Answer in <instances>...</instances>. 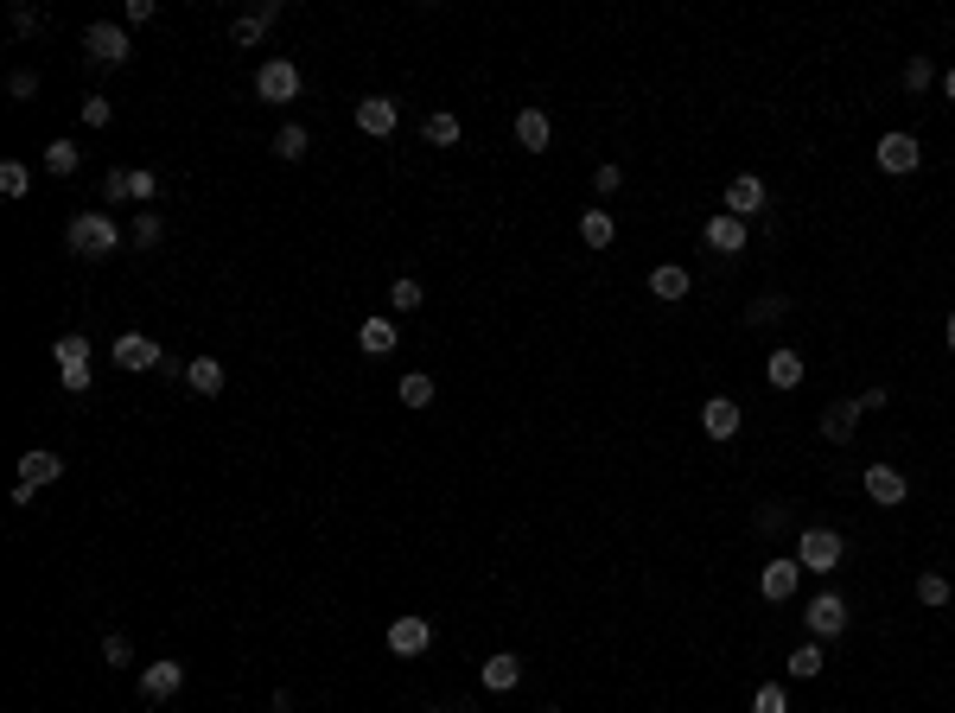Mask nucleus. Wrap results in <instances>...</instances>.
Here are the masks:
<instances>
[{
    "instance_id": "a19ab883",
    "label": "nucleus",
    "mask_w": 955,
    "mask_h": 713,
    "mask_svg": "<svg viewBox=\"0 0 955 713\" xmlns=\"http://www.w3.org/2000/svg\"><path fill=\"white\" fill-rule=\"evenodd\" d=\"M102 198H109V204H121V198H134L128 172H109V179H102Z\"/></svg>"
},
{
    "instance_id": "f03ea898",
    "label": "nucleus",
    "mask_w": 955,
    "mask_h": 713,
    "mask_svg": "<svg viewBox=\"0 0 955 713\" xmlns=\"http://www.w3.org/2000/svg\"><path fill=\"white\" fill-rule=\"evenodd\" d=\"M841 535L835 529H803V542H796V567H809V573H835L841 567Z\"/></svg>"
},
{
    "instance_id": "cd10ccee",
    "label": "nucleus",
    "mask_w": 955,
    "mask_h": 713,
    "mask_svg": "<svg viewBox=\"0 0 955 713\" xmlns=\"http://www.w3.org/2000/svg\"><path fill=\"white\" fill-rule=\"evenodd\" d=\"M77 160H83V153H77L71 141H51V147H45V172H51V179H71Z\"/></svg>"
},
{
    "instance_id": "c03bdc74",
    "label": "nucleus",
    "mask_w": 955,
    "mask_h": 713,
    "mask_svg": "<svg viewBox=\"0 0 955 713\" xmlns=\"http://www.w3.org/2000/svg\"><path fill=\"white\" fill-rule=\"evenodd\" d=\"M7 90H13V96H32V90H39V77H32V71H13Z\"/></svg>"
},
{
    "instance_id": "20e7f679",
    "label": "nucleus",
    "mask_w": 955,
    "mask_h": 713,
    "mask_svg": "<svg viewBox=\"0 0 955 713\" xmlns=\"http://www.w3.org/2000/svg\"><path fill=\"white\" fill-rule=\"evenodd\" d=\"M255 96H262V102H293V96H300V71H293V58H268L262 71H255Z\"/></svg>"
},
{
    "instance_id": "9b49d317",
    "label": "nucleus",
    "mask_w": 955,
    "mask_h": 713,
    "mask_svg": "<svg viewBox=\"0 0 955 713\" xmlns=\"http://www.w3.org/2000/svg\"><path fill=\"white\" fill-rule=\"evenodd\" d=\"M726 211H733L739 223H745V217H758V211H764V179H752V172H739V179L726 185Z\"/></svg>"
},
{
    "instance_id": "1a4fd4ad",
    "label": "nucleus",
    "mask_w": 955,
    "mask_h": 713,
    "mask_svg": "<svg viewBox=\"0 0 955 713\" xmlns=\"http://www.w3.org/2000/svg\"><path fill=\"white\" fill-rule=\"evenodd\" d=\"M179 682H185V663H172V656H160V663L141 669V694H147V701H172Z\"/></svg>"
},
{
    "instance_id": "4468645a",
    "label": "nucleus",
    "mask_w": 955,
    "mask_h": 713,
    "mask_svg": "<svg viewBox=\"0 0 955 713\" xmlns=\"http://www.w3.org/2000/svg\"><path fill=\"white\" fill-rule=\"evenodd\" d=\"M701 427H707V440H733L739 433V402H726V395L701 402Z\"/></svg>"
},
{
    "instance_id": "dca6fc26",
    "label": "nucleus",
    "mask_w": 955,
    "mask_h": 713,
    "mask_svg": "<svg viewBox=\"0 0 955 713\" xmlns=\"http://www.w3.org/2000/svg\"><path fill=\"white\" fill-rule=\"evenodd\" d=\"M796 580H803V567H796V561H771V567H764V580H758V593L764 599H790Z\"/></svg>"
},
{
    "instance_id": "c85d7f7f",
    "label": "nucleus",
    "mask_w": 955,
    "mask_h": 713,
    "mask_svg": "<svg viewBox=\"0 0 955 713\" xmlns=\"http://www.w3.org/2000/svg\"><path fill=\"white\" fill-rule=\"evenodd\" d=\"M822 663H828V656H822V643H803V650H790V663H784V669L796 675V682H809V675H822Z\"/></svg>"
},
{
    "instance_id": "2f4dec72",
    "label": "nucleus",
    "mask_w": 955,
    "mask_h": 713,
    "mask_svg": "<svg viewBox=\"0 0 955 713\" xmlns=\"http://www.w3.org/2000/svg\"><path fill=\"white\" fill-rule=\"evenodd\" d=\"M26 185H32V172H26L20 160H7V166H0V191H7V198H26Z\"/></svg>"
},
{
    "instance_id": "ea45409f",
    "label": "nucleus",
    "mask_w": 955,
    "mask_h": 713,
    "mask_svg": "<svg viewBox=\"0 0 955 713\" xmlns=\"http://www.w3.org/2000/svg\"><path fill=\"white\" fill-rule=\"evenodd\" d=\"M618 185H624V172H618L612 160H605V166L593 172V191H599V198H612V191H618Z\"/></svg>"
},
{
    "instance_id": "7ed1b4c3",
    "label": "nucleus",
    "mask_w": 955,
    "mask_h": 713,
    "mask_svg": "<svg viewBox=\"0 0 955 713\" xmlns=\"http://www.w3.org/2000/svg\"><path fill=\"white\" fill-rule=\"evenodd\" d=\"M51 357H58V376H64V389H71V395H83V389H90V338L64 332Z\"/></svg>"
},
{
    "instance_id": "8fccbe9b",
    "label": "nucleus",
    "mask_w": 955,
    "mask_h": 713,
    "mask_svg": "<svg viewBox=\"0 0 955 713\" xmlns=\"http://www.w3.org/2000/svg\"><path fill=\"white\" fill-rule=\"evenodd\" d=\"M542 713H561V707H542Z\"/></svg>"
},
{
    "instance_id": "4c0bfd02",
    "label": "nucleus",
    "mask_w": 955,
    "mask_h": 713,
    "mask_svg": "<svg viewBox=\"0 0 955 713\" xmlns=\"http://www.w3.org/2000/svg\"><path fill=\"white\" fill-rule=\"evenodd\" d=\"M752 713H790L784 688H758V694H752Z\"/></svg>"
},
{
    "instance_id": "58836bf2",
    "label": "nucleus",
    "mask_w": 955,
    "mask_h": 713,
    "mask_svg": "<svg viewBox=\"0 0 955 713\" xmlns=\"http://www.w3.org/2000/svg\"><path fill=\"white\" fill-rule=\"evenodd\" d=\"M102 663L128 669V663H134V643H128V637H109V643H102Z\"/></svg>"
},
{
    "instance_id": "e433bc0d",
    "label": "nucleus",
    "mask_w": 955,
    "mask_h": 713,
    "mask_svg": "<svg viewBox=\"0 0 955 713\" xmlns=\"http://www.w3.org/2000/svg\"><path fill=\"white\" fill-rule=\"evenodd\" d=\"M930 58H905V90H930Z\"/></svg>"
},
{
    "instance_id": "aec40b11",
    "label": "nucleus",
    "mask_w": 955,
    "mask_h": 713,
    "mask_svg": "<svg viewBox=\"0 0 955 713\" xmlns=\"http://www.w3.org/2000/svg\"><path fill=\"white\" fill-rule=\"evenodd\" d=\"M185 389H191V395H223V363H217V357H191Z\"/></svg>"
},
{
    "instance_id": "ddd939ff",
    "label": "nucleus",
    "mask_w": 955,
    "mask_h": 713,
    "mask_svg": "<svg viewBox=\"0 0 955 713\" xmlns=\"http://www.w3.org/2000/svg\"><path fill=\"white\" fill-rule=\"evenodd\" d=\"M917 160H924V147H917L911 134H885L879 141V166L885 172H917Z\"/></svg>"
},
{
    "instance_id": "f8f14e48",
    "label": "nucleus",
    "mask_w": 955,
    "mask_h": 713,
    "mask_svg": "<svg viewBox=\"0 0 955 713\" xmlns=\"http://www.w3.org/2000/svg\"><path fill=\"white\" fill-rule=\"evenodd\" d=\"M115 363L121 370H153V363H160V344L141 338V332H121L115 338Z\"/></svg>"
},
{
    "instance_id": "bb28decb",
    "label": "nucleus",
    "mask_w": 955,
    "mask_h": 713,
    "mask_svg": "<svg viewBox=\"0 0 955 713\" xmlns=\"http://www.w3.org/2000/svg\"><path fill=\"white\" fill-rule=\"evenodd\" d=\"M421 134H427L433 147H459V134H465V128H459V115H453V109H440V115H427V128H421Z\"/></svg>"
},
{
    "instance_id": "79ce46f5",
    "label": "nucleus",
    "mask_w": 955,
    "mask_h": 713,
    "mask_svg": "<svg viewBox=\"0 0 955 713\" xmlns=\"http://www.w3.org/2000/svg\"><path fill=\"white\" fill-rule=\"evenodd\" d=\"M83 121L102 128V121H109V96H83Z\"/></svg>"
},
{
    "instance_id": "a211bd4d",
    "label": "nucleus",
    "mask_w": 955,
    "mask_h": 713,
    "mask_svg": "<svg viewBox=\"0 0 955 713\" xmlns=\"http://www.w3.org/2000/svg\"><path fill=\"white\" fill-rule=\"evenodd\" d=\"M478 682L491 688V694H510L516 682H523V663H516V656H491V663L478 669Z\"/></svg>"
},
{
    "instance_id": "b1692460",
    "label": "nucleus",
    "mask_w": 955,
    "mask_h": 713,
    "mask_svg": "<svg viewBox=\"0 0 955 713\" xmlns=\"http://www.w3.org/2000/svg\"><path fill=\"white\" fill-rule=\"evenodd\" d=\"M650 293L656 300H688V268H675V262L650 268Z\"/></svg>"
},
{
    "instance_id": "9d476101",
    "label": "nucleus",
    "mask_w": 955,
    "mask_h": 713,
    "mask_svg": "<svg viewBox=\"0 0 955 713\" xmlns=\"http://www.w3.org/2000/svg\"><path fill=\"white\" fill-rule=\"evenodd\" d=\"M395 121H402L395 96H363V102H357V128H363V134H395Z\"/></svg>"
},
{
    "instance_id": "f704fd0d",
    "label": "nucleus",
    "mask_w": 955,
    "mask_h": 713,
    "mask_svg": "<svg viewBox=\"0 0 955 713\" xmlns=\"http://www.w3.org/2000/svg\"><path fill=\"white\" fill-rule=\"evenodd\" d=\"M917 599H924V605H949V580H943V573H924V580H917Z\"/></svg>"
},
{
    "instance_id": "37998d69",
    "label": "nucleus",
    "mask_w": 955,
    "mask_h": 713,
    "mask_svg": "<svg viewBox=\"0 0 955 713\" xmlns=\"http://www.w3.org/2000/svg\"><path fill=\"white\" fill-rule=\"evenodd\" d=\"M121 20H128V26H147V20H153V0H128V7H121Z\"/></svg>"
},
{
    "instance_id": "6ab92c4d",
    "label": "nucleus",
    "mask_w": 955,
    "mask_h": 713,
    "mask_svg": "<svg viewBox=\"0 0 955 713\" xmlns=\"http://www.w3.org/2000/svg\"><path fill=\"white\" fill-rule=\"evenodd\" d=\"M51 478H64V459H58V452H26V459H20V484L39 491V484H51Z\"/></svg>"
},
{
    "instance_id": "4be33fe9",
    "label": "nucleus",
    "mask_w": 955,
    "mask_h": 713,
    "mask_svg": "<svg viewBox=\"0 0 955 713\" xmlns=\"http://www.w3.org/2000/svg\"><path fill=\"white\" fill-rule=\"evenodd\" d=\"M764 376H771V389H803V357H796V351H771Z\"/></svg>"
},
{
    "instance_id": "de8ad7c7",
    "label": "nucleus",
    "mask_w": 955,
    "mask_h": 713,
    "mask_svg": "<svg viewBox=\"0 0 955 713\" xmlns=\"http://www.w3.org/2000/svg\"><path fill=\"white\" fill-rule=\"evenodd\" d=\"M943 96H949V102H955V64H949V77H943Z\"/></svg>"
},
{
    "instance_id": "393cba45",
    "label": "nucleus",
    "mask_w": 955,
    "mask_h": 713,
    "mask_svg": "<svg viewBox=\"0 0 955 713\" xmlns=\"http://www.w3.org/2000/svg\"><path fill=\"white\" fill-rule=\"evenodd\" d=\"M854 427H860V402H835L822 414V433L828 440H854Z\"/></svg>"
},
{
    "instance_id": "f257e3e1",
    "label": "nucleus",
    "mask_w": 955,
    "mask_h": 713,
    "mask_svg": "<svg viewBox=\"0 0 955 713\" xmlns=\"http://www.w3.org/2000/svg\"><path fill=\"white\" fill-rule=\"evenodd\" d=\"M71 255H90V262H102V255H115V242H121V230H115V217H102V211H83V217H71Z\"/></svg>"
},
{
    "instance_id": "7c9ffc66",
    "label": "nucleus",
    "mask_w": 955,
    "mask_h": 713,
    "mask_svg": "<svg viewBox=\"0 0 955 713\" xmlns=\"http://www.w3.org/2000/svg\"><path fill=\"white\" fill-rule=\"evenodd\" d=\"M433 402V376H402V408H427Z\"/></svg>"
},
{
    "instance_id": "6e6552de",
    "label": "nucleus",
    "mask_w": 955,
    "mask_h": 713,
    "mask_svg": "<svg viewBox=\"0 0 955 713\" xmlns=\"http://www.w3.org/2000/svg\"><path fill=\"white\" fill-rule=\"evenodd\" d=\"M701 242H707V249H714V255H745V223H739L733 211H720V217H707Z\"/></svg>"
},
{
    "instance_id": "39448f33",
    "label": "nucleus",
    "mask_w": 955,
    "mask_h": 713,
    "mask_svg": "<svg viewBox=\"0 0 955 713\" xmlns=\"http://www.w3.org/2000/svg\"><path fill=\"white\" fill-rule=\"evenodd\" d=\"M83 51H90L96 64H128V26H109V20H96L90 32H83Z\"/></svg>"
},
{
    "instance_id": "2eb2a0df",
    "label": "nucleus",
    "mask_w": 955,
    "mask_h": 713,
    "mask_svg": "<svg viewBox=\"0 0 955 713\" xmlns=\"http://www.w3.org/2000/svg\"><path fill=\"white\" fill-rule=\"evenodd\" d=\"M866 497L885 503V510L905 503V472H898V465H873V472H866Z\"/></svg>"
},
{
    "instance_id": "09e8293b",
    "label": "nucleus",
    "mask_w": 955,
    "mask_h": 713,
    "mask_svg": "<svg viewBox=\"0 0 955 713\" xmlns=\"http://www.w3.org/2000/svg\"><path fill=\"white\" fill-rule=\"evenodd\" d=\"M949 351H955V312H949Z\"/></svg>"
},
{
    "instance_id": "0eeeda50",
    "label": "nucleus",
    "mask_w": 955,
    "mask_h": 713,
    "mask_svg": "<svg viewBox=\"0 0 955 713\" xmlns=\"http://www.w3.org/2000/svg\"><path fill=\"white\" fill-rule=\"evenodd\" d=\"M427 643H433V624H427L421 612H408V618L389 624V650H395V656H421Z\"/></svg>"
},
{
    "instance_id": "5701e85b",
    "label": "nucleus",
    "mask_w": 955,
    "mask_h": 713,
    "mask_svg": "<svg viewBox=\"0 0 955 713\" xmlns=\"http://www.w3.org/2000/svg\"><path fill=\"white\" fill-rule=\"evenodd\" d=\"M357 344H363V357H389L395 351V319H363Z\"/></svg>"
},
{
    "instance_id": "c9c22d12",
    "label": "nucleus",
    "mask_w": 955,
    "mask_h": 713,
    "mask_svg": "<svg viewBox=\"0 0 955 713\" xmlns=\"http://www.w3.org/2000/svg\"><path fill=\"white\" fill-rule=\"evenodd\" d=\"M128 185H134V204H147V198H160V179H153L147 166H134L128 172Z\"/></svg>"
},
{
    "instance_id": "49530a36",
    "label": "nucleus",
    "mask_w": 955,
    "mask_h": 713,
    "mask_svg": "<svg viewBox=\"0 0 955 713\" xmlns=\"http://www.w3.org/2000/svg\"><path fill=\"white\" fill-rule=\"evenodd\" d=\"M777 312H784V300H758V306H752V325H764V319H777Z\"/></svg>"
},
{
    "instance_id": "a18cd8bd",
    "label": "nucleus",
    "mask_w": 955,
    "mask_h": 713,
    "mask_svg": "<svg viewBox=\"0 0 955 713\" xmlns=\"http://www.w3.org/2000/svg\"><path fill=\"white\" fill-rule=\"evenodd\" d=\"M13 32H39V13H32V7H13Z\"/></svg>"
},
{
    "instance_id": "423d86ee",
    "label": "nucleus",
    "mask_w": 955,
    "mask_h": 713,
    "mask_svg": "<svg viewBox=\"0 0 955 713\" xmlns=\"http://www.w3.org/2000/svg\"><path fill=\"white\" fill-rule=\"evenodd\" d=\"M803 618H809L815 637H841V631H847V599H841V593H815V599L803 605Z\"/></svg>"
},
{
    "instance_id": "f3484780",
    "label": "nucleus",
    "mask_w": 955,
    "mask_h": 713,
    "mask_svg": "<svg viewBox=\"0 0 955 713\" xmlns=\"http://www.w3.org/2000/svg\"><path fill=\"white\" fill-rule=\"evenodd\" d=\"M274 13H281V7H274V0H262L255 13H242V20L230 26V39H236V45H262V32L274 26Z\"/></svg>"
},
{
    "instance_id": "412c9836",
    "label": "nucleus",
    "mask_w": 955,
    "mask_h": 713,
    "mask_svg": "<svg viewBox=\"0 0 955 713\" xmlns=\"http://www.w3.org/2000/svg\"><path fill=\"white\" fill-rule=\"evenodd\" d=\"M548 134H554L548 128V109H523V115H516V141H523L529 153H548Z\"/></svg>"
},
{
    "instance_id": "473e14b6",
    "label": "nucleus",
    "mask_w": 955,
    "mask_h": 713,
    "mask_svg": "<svg viewBox=\"0 0 955 713\" xmlns=\"http://www.w3.org/2000/svg\"><path fill=\"white\" fill-rule=\"evenodd\" d=\"M160 236H166V223L153 217V211H141V217H134V249H153Z\"/></svg>"
},
{
    "instance_id": "c756f323",
    "label": "nucleus",
    "mask_w": 955,
    "mask_h": 713,
    "mask_svg": "<svg viewBox=\"0 0 955 713\" xmlns=\"http://www.w3.org/2000/svg\"><path fill=\"white\" fill-rule=\"evenodd\" d=\"M274 153H281V160H306V128L300 121H287V128L274 134Z\"/></svg>"
},
{
    "instance_id": "a878e982",
    "label": "nucleus",
    "mask_w": 955,
    "mask_h": 713,
    "mask_svg": "<svg viewBox=\"0 0 955 713\" xmlns=\"http://www.w3.org/2000/svg\"><path fill=\"white\" fill-rule=\"evenodd\" d=\"M580 236H586V249H612V236H618L612 211H586L580 217Z\"/></svg>"
},
{
    "instance_id": "72a5a7b5",
    "label": "nucleus",
    "mask_w": 955,
    "mask_h": 713,
    "mask_svg": "<svg viewBox=\"0 0 955 713\" xmlns=\"http://www.w3.org/2000/svg\"><path fill=\"white\" fill-rule=\"evenodd\" d=\"M389 306L395 312H414V306H421V281H408V274H402V281L389 287Z\"/></svg>"
}]
</instances>
